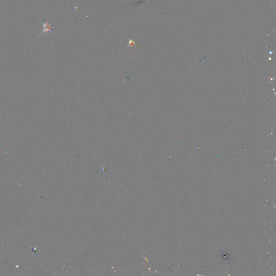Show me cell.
Here are the masks:
<instances>
[{
  "instance_id": "1",
  "label": "cell",
  "mask_w": 276,
  "mask_h": 276,
  "mask_svg": "<svg viewBox=\"0 0 276 276\" xmlns=\"http://www.w3.org/2000/svg\"><path fill=\"white\" fill-rule=\"evenodd\" d=\"M39 21H41V23L43 24V30H42V31L41 32V33L38 35L37 37H39V36H41V35L43 34L44 32H46V34H48L49 31H50V32H51L54 35V34L53 33L51 29H54V28H58V27H53V26H51V24L53 23V21L51 22L50 23L48 21L46 22H43L41 19H39Z\"/></svg>"
},
{
  "instance_id": "2",
  "label": "cell",
  "mask_w": 276,
  "mask_h": 276,
  "mask_svg": "<svg viewBox=\"0 0 276 276\" xmlns=\"http://www.w3.org/2000/svg\"><path fill=\"white\" fill-rule=\"evenodd\" d=\"M128 44H129V45L127 46L126 49L128 48L130 46H135V42L134 40H133V39H130V41H129V42H128Z\"/></svg>"
}]
</instances>
